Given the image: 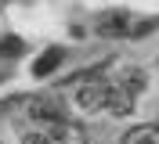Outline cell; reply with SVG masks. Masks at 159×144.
Here are the masks:
<instances>
[{"label": "cell", "instance_id": "10", "mask_svg": "<svg viewBox=\"0 0 159 144\" xmlns=\"http://www.w3.org/2000/svg\"><path fill=\"white\" fill-rule=\"evenodd\" d=\"M22 144H47V137H40V133H25V137H22Z\"/></svg>", "mask_w": 159, "mask_h": 144}, {"label": "cell", "instance_id": "6", "mask_svg": "<svg viewBox=\"0 0 159 144\" xmlns=\"http://www.w3.org/2000/svg\"><path fill=\"white\" fill-rule=\"evenodd\" d=\"M61 58H65V54H61L58 47H51V50H47L43 58H36V65H33V72H36L40 79H43V76H51V72H54V68L61 65Z\"/></svg>", "mask_w": 159, "mask_h": 144}, {"label": "cell", "instance_id": "4", "mask_svg": "<svg viewBox=\"0 0 159 144\" xmlns=\"http://www.w3.org/2000/svg\"><path fill=\"white\" fill-rule=\"evenodd\" d=\"M119 144H159V126H152V123L130 126L127 133L119 137Z\"/></svg>", "mask_w": 159, "mask_h": 144}, {"label": "cell", "instance_id": "5", "mask_svg": "<svg viewBox=\"0 0 159 144\" xmlns=\"http://www.w3.org/2000/svg\"><path fill=\"white\" fill-rule=\"evenodd\" d=\"M109 112H112V115L134 112V94H130V90H123V86H112V90H109Z\"/></svg>", "mask_w": 159, "mask_h": 144}, {"label": "cell", "instance_id": "2", "mask_svg": "<svg viewBox=\"0 0 159 144\" xmlns=\"http://www.w3.org/2000/svg\"><path fill=\"white\" fill-rule=\"evenodd\" d=\"M134 22H130V15H123V11H109V15H101L98 18V33L109 40H119V36H130L134 33Z\"/></svg>", "mask_w": 159, "mask_h": 144}, {"label": "cell", "instance_id": "8", "mask_svg": "<svg viewBox=\"0 0 159 144\" xmlns=\"http://www.w3.org/2000/svg\"><path fill=\"white\" fill-rule=\"evenodd\" d=\"M119 86H123V90H130V94H141V90H145V72H141V68H130Z\"/></svg>", "mask_w": 159, "mask_h": 144}, {"label": "cell", "instance_id": "1", "mask_svg": "<svg viewBox=\"0 0 159 144\" xmlns=\"http://www.w3.org/2000/svg\"><path fill=\"white\" fill-rule=\"evenodd\" d=\"M109 90H112V83H101V79H94V83H83V86L76 90V105L83 108V112L109 108Z\"/></svg>", "mask_w": 159, "mask_h": 144}, {"label": "cell", "instance_id": "7", "mask_svg": "<svg viewBox=\"0 0 159 144\" xmlns=\"http://www.w3.org/2000/svg\"><path fill=\"white\" fill-rule=\"evenodd\" d=\"M29 115H33V119H40V123H51V126L65 123V119H58V108H54V105H43V101H36V105L29 108Z\"/></svg>", "mask_w": 159, "mask_h": 144}, {"label": "cell", "instance_id": "3", "mask_svg": "<svg viewBox=\"0 0 159 144\" xmlns=\"http://www.w3.org/2000/svg\"><path fill=\"white\" fill-rule=\"evenodd\" d=\"M43 137H47V144H87L83 126H76V123H58V126H51Z\"/></svg>", "mask_w": 159, "mask_h": 144}, {"label": "cell", "instance_id": "9", "mask_svg": "<svg viewBox=\"0 0 159 144\" xmlns=\"http://www.w3.org/2000/svg\"><path fill=\"white\" fill-rule=\"evenodd\" d=\"M0 54L18 58V54H22V40H18V36H4V40H0Z\"/></svg>", "mask_w": 159, "mask_h": 144}]
</instances>
